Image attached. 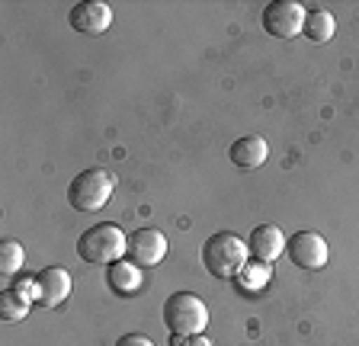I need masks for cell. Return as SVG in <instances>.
<instances>
[{
	"label": "cell",
	"instance_id": "cell-1",
	"mask_svg": "<svg viewBox=\"0 0 359 346\" xmlns=\"http://www.w3.org/2000/svg\"><path fill=\"white\" fill-rule=\"evenodd\" d=\"M247 241H241L234 231L209 234V241L202 244V266L215 279H238V272L247 266Z\"/></svg>",
	"mask_w": 359,
	"mask_h": 346
},
{
	"label": "cell",
	"instance_id": "cell-2",
	"mask_svg": "<svg viewBox=\"0 0 359 346\" xmlns=\"http://www.w3.org/2000/svg\"><path fill=\"white\" fill-rule=\"evenodd\" d=\"M126 247H128V237L122 234V228L100 221V225L87 228V231L81 234L77 256H81L83 263H93V266H112L122 260Z\"/></svg>",
	"mask_w": 359,
	"mask_h": 346
},
{
	"label": "cell",
	"instance_id": "cell-3",
	"mask_svg": "<svg viewBox=\"0 0 359 346\" xmlns=\"http://www.w3.org/2000/svg\"><path fill=\"white\" fill-rule=\"evenodd\" d=\"M164 327L170 337H196L209 327V305L196 292H173L164 301Z\"/></svg>",
	"mask_w": 359,
	"mask_h": 346
},
{
	"label": "cell",
	"instance_id": "cell-4",
	"mask_svg": "<svg viewBox=\"0 0 359 346\" xmlns=\"http://www.w3.org/2000/svg\"><path fill=\"white\" fill-rule=\"evenodd\" d=\"M112 189H116V180L112 173L103 170V167H90V170L77 173L71 186H67V202L74 212H100L106 202L112 199Z\"/></svg>",
	"mask_w": 359,
	"mask_h": 346
},
{
	"label": "cell",
	"instance_id": "cell-5",
	"mask_svg": "<svg viewBox=\"0 0 359 346\" xmlns=\"http://www.w3.org/2000/svg\"><path fill=\"white\" fill-rule=\"evenodd\" d=\"M305 13L308 10L295 0H273L263 7V29L273 39H295L305 29Z\"/></svg>",
	"mask_w": 359,
	"mask_h": 346
},
{
	"label": "cell",
	"instance_id": "cell-6",
	"mask_svg": "<svg viewBox=\"0 0 359 346\" xmlns=\"http://www.w3.org/2000/svg\"><path fill=\"white\" fill-rule=\"evenodd\" d=\"M285 254L299 270H324L327 266V241L318 231H295L285 241Z\"/></svg>",
	"mask_w": 359,
	"mask_h": 346
},
{
	"label": "cell",
	"instance_id": "cell-7",
	"mask_svg": "<svg viewBox=\"0 0 359 346\" xmlns=\"http://www.w3.org/2000/svg\"><path fill=\"white\" fill-rule=\"evenodd\" d=\"M126 256L135 266L151 270V266H157L167 256V237L157 231V228H138V231L128 234Z\"/></svg>",
	"mask_w": 359,
	"mask_h": 346
},
{
	"label": "cell",
	"instance_id": "cell-8",
	"mask_svg": "<svg viewBox=\"0 0 359 346\" xmlns=\"http://www.w3.org/2000/svg\"><path fill=\"white\" fill-rule=\"evenodd\" d=\"M67 20H71V29L81 32V36H103L112 26V10L100 0H83V4L71 7Z\"/></svg>",
	"mask_w": 359,
	"mask_h": 346
},
{
	"label": "cell",
	"instance_id": "cell-9",
	"mask_svg": "<svg viewBox=\"0 0 359 346\" xmlns=\"http://www.w3.org/2000/svg\"><path fill=\"white\" fill-rule=\"evenodd\" d=\"M36 286H39V305L55 308L71 295V272L65 266H45L36 272Z\"/></svg>",
	"mask_w": 359,
	"mask_h": 346
},
{
	"label": "cell",
	"instance_id": "cell-10",
	"mask_svg": "<svg viewBox=\"0 0 359 346\" xmlns=\"http://www.w3.org/2000/svg\"><path fill=\"white\" fill-rule=\"evenodd\" d=\"M228 158H231V164L241 167V170H260L269 158V144L263 135H244L231 144Z\"/></svg>",
	"mask_w": 359,
	"mask_h": 346
},
{
	"label": "cell",
	"instance_id": "cell-11",
	"mask_svg": "<svg viewBox=\"0 0 359 346\" xmlns=\"http://www.w3.org/2000/svg\"><path fill=\"white\" fill-rule=\"evenodd\" d=\"M247 250H250V256L260 260V263H273V260L283 256L285 237H283V231H279L276 225H260V228H254V234H250Z\"/></svg>",
	"mask_w": 359,
	"mask_h": 346
},
{
	"label": "cell",
	"instance_id": "cell-12",
	"mask_svg": "<svg viewBox=\"0 0 359 346\" xmlns=\"http://www.w3.org/2000/svg\"><path fill=\"white\" fill-rule=\"evenodd\" d=\"M106 286L116 295L128 298V295H135L142 289V266H135L132 260H119V263L106 266Z\"/></svg>",
	"mask_w": 359,
	"mask_h": 346
},
{
	"label": "cell",
	"instance_id": "cell-13",
	"mask_svg": "<svg viewBox=\"0 0 359 346\" xmlns=\"http://www.w3.org/2000/svg\"><path fill=\"white\" fill-rule=\"evenodd\" d=\"M337 32V20L334 13H327L324 7H311L305 13V29H302V36L311 39V42H330Z\"/></svg>",
	"mask_w": 359,
	"mask_h": 346
},
{
	"label": "cell",
	"instance_id": "cell-14",
	"mask_svg": "<svg viewBox=\"0 0 359 346\" xmlns=\"http://www.w3.org/2000/svg\"><path fill=\"white\" fill-rule=\"evenodd\" d=\"M269 263H260V260H254V263H247L244 270L238 272V289L247 295V298H254V295H260L263 289H266V282H269Z\"/></svg>",
	"mask_w": 359,
	"mask_h": 346
},
{
	"label": "cell",
	"instance_id": "cell-15",
	"mask_svg": "<svg viewBox=\"0 0 359 346\" xmlns=\"http://www.w3.org/2000/svg\"><path fill=\"white\" fill-rule=\"evenodd\" d=\"M22 260H26L22 244L13 241V237H4L0 241V270H4V276H20Z\"/></svg>",
	"mask_w": 359,
	"mask_h": 346
},
{
	"label": "cell",
	"instance_id": "cell-16",
	"mask_svg": "<svg viewBox=\"0 0 359 346\" xmlns=\"http://www.w3.org/2000/svg\"><path fill=\"white\" fill-rule=\"evenodd\" d=\"M0 314H4V321H22V317L29 314V301L20 298V295L13 292V289H4V295H0Z\"/></svg>",
	"mask_w": 359,
	"mask_h": 346
},
{
	"label": "cell",
	"instance_id": "cell-17",
	"mask_svg": "<svg viewBox=\"0 0 359 346\" xmlns=\"http://www.w3.org/2000/svg\"><path fill=\"white\" fill-rule=\"evenodd\" d=\"M13 289L16 295H20V298H26L32 305V301H39V286H36V276H16L13 279Z\"/></svg>",
	"mask_w": 359,
	"mask_h": 346
},
{
	"label": "cell",
	"instance_id": "cell-18",
	"mask_svg": "<svg viewBox=\"0 0 359 346\" xmlns=\"http://www.w3.org/2000/svg\"><path fill=\"white\" fill-rule=\"evenodd\" d=\"M173 346H212V340L202 337V333H196V337H173Z\"/></svg>",
	"mask_w": 359,
	"mask_h": 346
},
{
	"label": "cell",
	"instance_id": "cell-19",
	"mask_svg": "<svg viewBox=\"0 0 359 346\" xmlns=\"http://www.w3.org/2000/svg\"><path fill=\"white\" fill-rule=\"evenodd\" d=\"M116 346H154L144 333H126V337H119V343Z\"/></svg>",
	"mask_w": 359,
	"mask_h": 346
}]
</instances>
